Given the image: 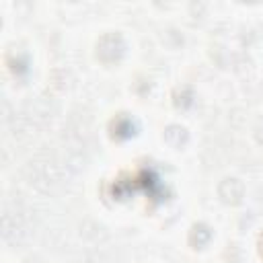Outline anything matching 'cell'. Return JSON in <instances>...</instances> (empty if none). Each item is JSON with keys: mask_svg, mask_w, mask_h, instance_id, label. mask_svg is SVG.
<instances>
[{"mask_svg": "<svg viewBox=\"0 0 263 263\" xmlns=\"http://www.w3.org/2000/svg\"><path fill=\"white\" fill-rule=\"evenodd\" d=\"M125 53V41L119 33H105L99 37L97 45H95V55L97 60H101L103 64H113L119 62Z\"/></svg>", "mask_w": 263, "mask_h": 263, "instance_id": "cell-1", "label": "cell"}, {"mask_svg": "<svg viewBox=\"0 0 263 263\" xmlns=\"http://www.w3.org/2000/svg\"><path fill=\"white\" fill-rule=\"evenodd\" d=\"M173 105L177 109H187L193 105V90L189 86H177L173 90Z\"/></svg>", "mask_w": 263, "mask_h": 263, "instance_id": "cell-5", "label": "cell"}, {"mask_svg": "<svg viewBox=\"0 0 263 263\" xmlns=\"http://www.w3.org/2000/svg\"><path fill=\"white\" fill-rule=\"evenodd\" d=\"M212 238V230L208 224L203 222H195L191 224L189 228V234H187V242L191 245V249H203Z\"/></svg>", "mask_w": 263, "mask_h": 263, "instance_id": "cell-4", "label": "cell"}, {"mask_svg": "<svg viewBox=\"0 0 263 263\" xmlns=\"http://www.w3.org/2000/svg\"><path fill=\"white\" fill-rule=\"evenodd\" d=\"M107 129H109V138H111V140L123 142V140H129V138L136 134L138 123H136V119H134L129 113H123V111H121V113H117V115H113V117L109 119Z\"/></svg>", "mask_w": 263, "mask_h": 263, "instance_id": "cell-2", "label": "cell"}, {"mask_svg": "<svg viewBox=\"0 0 263 263\" xmlns=\"http://www.w3.org/2000/svg\"><path fill=\"white\" fill-rule=\"evenodd\" d=\"M218 195L222 197L224 203L228 205H238L245 197V185L240 179L236 177H226L222 179V183L218 185Z\"/></svg>", "mask_w": 263, "mask_h": 263, "instance_id": "cell-3", "label": "cell"}, {"mask_svg": "<svg viewBox=\"0 0 263 263\" xmlns=\"http://www.w3.org/2000/svg\"><path fill=\"white\" fill-rule=\"evenodd\" d=\"M257 245H259V255L263 257V232L259 234V242H257Z\"/></svg>", "mask_w": 263, "mask_h": 263, "instance_id": "cell-6", "label": "cell"}]
</instances>
